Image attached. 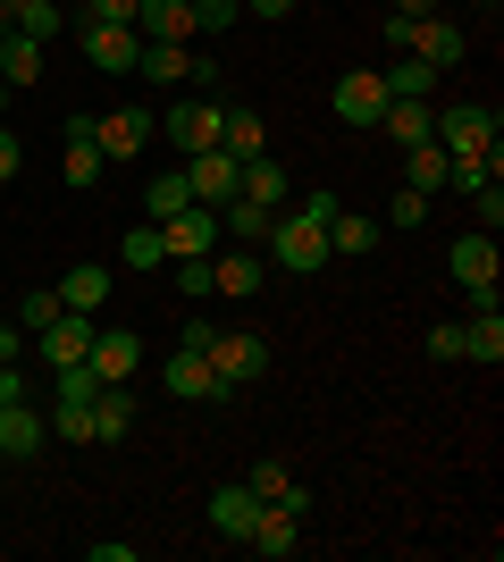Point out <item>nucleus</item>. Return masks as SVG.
Returning <instances> with one entry per match:
<instances>
[{"instance_id":"37998d69","label":"nucleus","mask_w":504,"mask_h":562,"mask_svg":"<svg viewBox=\"0 0 504 562\" xmlns=\"http://www.w3.org/2000/svg\"><path fill=\"white\" fill-rule=\"evenodd\" d=\"M18 168H25V143L9 135V126H0V186H9V177H18Z\"/></svg>"},{"instance_id":"a878e982","label":"nucleus","mask_w":504,"mask_h":562,"mask_svg":"<svg viewBox=\"0 0 504 562\" xmlns=\"http://www.w3.org/2000/svg\"><path fill=\"white\" fill-rule=\"evenodd\" d=\"M135 76H152V85H186V76H193V43H144Z\"/></svg>"},{"instance_id":"2f4dec72","label":"nucleus","mask_w":504,"mask_h":562,"mask_svg":"<svg viewBox=\"0 0 504 562\" xmlns=\"http://www.w3.org/2000/svg\"><path fill=\"white\" fill-rule=\"evenodd\" d=\"M9 25H18V34H34V43H51V34H59V0H9Z\"/></svg>"},{"instance_id":"f704fd0d","label":"nucleus","mask_w":504,"mask_h":562,"mask_svg":"<svg viewBox=\"0 0 504 562\" xmlns=\"http://www.w3.org/2000/svg\"><path fill=\"white\" fill-rule=\"evenodd\" d=\"M144 202H152V227H160V218H177V211H186V202H193L186 168H177V177H152V193H144Z\"/></svg>"},{"instance_id":"ea45409f","label":"nucleus","mask_w":504,"mask_h":562,"mask_svg":"<svg viewBox=\"0 0 504 562\" xmlns=\"http://www.w3.org/2000/svg\"><path fill=\"white\" fill-rule=\"evenodd\" d=\"M244 487L261 495V504H278V495H287L294 479H287V462H253V479H244Z\"/></svg>"},{"instance_id":"49530a36","label":"nucleus","mask_w":504,"mask_h":562,"mask_svg":"<svg viewBox=\"0 0 504 562\" xmlns=\"http://www.w3.org/2000/svg\"><path fill=\"white\" fill-rule=\"evenodd\" d=\"M395 9H404V18H437V0H395Z\"/></svg>"},{"instance_id":"39448f33","label":"nucleus","mask_w":504,"mask_h":562,"mask_svg":"<svg viewBox=\"0 0 504 562\" xmlns=\"http://www.w3.org/2000/svg\"><path fill=\"white\" fill-rule=\"evenodd\" d=\"M160 386L177 403H227V395H236V386H219V370H211V352H202V345H177V352H168Z\"/></svg>"},{"instance_id":"a19ab883","label":"nucleus","mask_w":504,"mask_h":562,"mask_svg":"<svg viewBox=\"0 0 504 562\" xmlns=\"http://www.w3.org/2000/svg\"><path fill=\"white\" fill-rule=\"evenodd\" d=\"M76 25H135V0H85Z\"/></svg>"},{"instance_id":"4c0bfd02","label":"nucleus","mask_w":504,"mask_h":562,"mask_svg":"<svg viewBox=\"0 0 504 562\" xmlns=\"http://www.w3.org/2000/svg\"><path fill=\"white\" fill-rule=\"evenodd\" d=\"M244 18V0H193V34H227Z\"/></svg>"},{"instance_id":"1a4fd4ad","label":"nucleus","mask_w":504,"mask_h":562,"mask_svg":"<svg viewBox=\"0 0 504 562\" xmlns=\"http://www.w3.org/2000/svg\"><path fill=\"white\" fill-rule=\"evenodd\" d=\"M160 244H168V260H202V252H219V211L186 202L177 218H160Z\"/></svg>"},{"instance_id":"a211bd4d","label":"nucleus","mask_w":504,"mask_h":562,"mask_svg":"<svg viewBox=\"0 0 504 562\" xmlns=\"http://www.w3.org/2000/svg\"><path fill=\"white\" fill-rule=\"evenodd\" d=\"M135 34L144 43H193V0H135Z\"/></svg>"},{"instance_id":"4468645a","label":"nucleus","mask_w":504,"mask_h":562,"mask_svg":"<svg viewBox=\"0 0 504 562\" xmlns=\"http://www.w3.org/2000/svg\"><path fill=\"white\" fill-rule=\"evenodd\" d=\"M51 437V420L34 412V403H0V462H34Z\"/></svg>"},{"instance_id":"f8f14e48","label":"nucleus","mask_w":504,"mask_h":562,"mask_svg":"<svg viewBox=\"0 0 504 562\" xmlns=\"http://www.w3.org/2000/svg\"><path fill=\"white\" fill-rule=\"evenodd\" d=\"M152 135H160V126H152V110H110V117H93L101 160H135V151H144Z\"/></svg>"},{"instance_id":"dca6fc26","label":"nucleus","mask_w":504,"mask_h":562,"mask_svg":"<svg viewBox=\"0 0 504 562\" xmlns=\"http://www.w3.org/2000/svg\"><path fill=\"white\" fill-rule=\"evenodd\" d=\"M135 361H144V345H135V336L93 328V352H85V370H93L101 386H126V378H135Z\"/></svg>"},{"instance_id":"aec40b11","label":"nucleus","mask_w":504,"mask_h":562,"mask_svg":"<svg viewBox=\"0 0 504 562\" xmlns=\"http://www.w3.org/2000/svg\"><path fill=\"white\" fill-rule=\"evenodd\" d=\"M253 554H269V562H287L294 546H303V513H287V504H261V520H253Z\"/></svg>"},{"instance_id":"a18cd8bd","label":"nucleus","mask_w":504,"mask_h":562,"mask_svg":"<svg viewBox=\"0 0 504 562\" xmlns=\"http://www.w3.org/2000/svg\"><path fill=\"white\" fill-rule=\"evenodd\" d=\"M244 18H269V25H278V18H294V0H244Z\"/></svg>"},{"instance_id":"412c9836","label":"nucleus","mask_w":504,"mask_h":562,"mask_svg":"<svg viewBox=\"0 0 504 562\" xmlns=\"http://www.w3.org/2000/svg\"><path fill=\"white\" fill-rule=\"evenodd\" d=\"M59 168H68L76 193L101 186V168H110V160H101V143H93V117H68V160H59Z\"/></svg>"},{"instance_id":"09e8293b","label":"nucleus","mask_w":504,"mask_h":562,"mask_svg":"<svg viewBox=\"0 0 504 562\" xmlns=\"http://www.w3.org/2000/svg\"><path fill=\"white\" fill-rule=\"evenodd\" d=\"M0 110H9V85H0Z\"/></svg>"},{"instance_id":"423d86ee","label":"nucleus","mask_w":504,"mask_h":562,"mask_svg":"<svg viewBox=\"0 0 504 562\" xmlns=\"http://www.w3.org/2000/svg\"><path fill=\"white\" fill-rule=\"evenodd\" d=\"M328 110L345 117L354 135H370V126H379V110H387V76H379V68H354V76H336Z\"/></svg>"},{"instance_id":"9b49d317","label":"nucleus","mask_w":504,"mask_h":562,"mask_svg":"<svg viewBox=\"0 0 504 562\" xmlns=\"http://www.w3.org/2000/svg\"><path fill=\"white\" fill-rule=\"evenodd\" d=\"M446 269L462 278V294H496V235H488V227H471V235L455 244V252H446Z\"/></svg>"},{"instance_id":"7ed1b4c3","label":"nucleus","mask_w":504,"mask_h":562,"mask_svg":"<svg viewBox=\"0 0 504 562\" xmlns=\"http://www.w3.org/2000/svg\"><path fill=\"white\" fill-rule=\"evenodd\" d=\"M429 143H446V160H480V151H496V110L488 101H455V110H437Z\"/></svg>"},{"instance_id":"f3484780","label":"nucleus","mask_w":504,"mask_h":562,"mask_svg":"<svg viewBox=\"0 0 504 562\" xmlns=\"http://www.w3.org/2000/svg\"><path fill=\"white\" fill-rule=\"evenodd\" d=\"M253 520H261V495L244 487V479H236V487H211V529H219L227 546L253 538Z\"/></svg>"},{"instance_id":"b1692460","label":"nucleus","mask_w":504,"mask_h":562,"mask_svg":"<svg viewBox=\"0 0 504 562\" xmlns=\"http://www.w3.org/2000/svg\"><path fill=\"white\" fill-rule=\"evenodd\" d=\"M446 168H455V160H446V143H404V186L412 193H429V202H437V193H446Z\"/></svg>"},{"instance_id":"cd10ccee","label":"nucleus","mask_w":504,"mask_h":562,"mask_svg":"<svg viewBox=\"0 0 504 562\" xmlns=\"http://www.w3.org/2000/svg\"><path fill=\"white\" fill-rule=\"evenodd\" d=\"M429 126H437L429 101H387L379 110V135H395V143H429Z\"/></svg>"},{"instance_id":"2eb2a0df","label":"nucleus","mask_w":504,"mask_h":562,"mask_svg":"<svg viewBox=\"0 0 504 562\" xmlns=\"http://www.w3.org/2000/svg\"><path fill=\"white\" fill-rule=\"evenodd\" d=\"M34 345H43V361H51V370L85 361V352H93V311H59V319H51V328L34 336Z\"/></svg>"},{"instance_id":"e433bc0d","label":"nucleus","mask_w":504,"mask_h":562,"mask_svg":"<svg viewBox=\"0 0 504 562\" xmlns=\"http://www.w3.org/2000/svg\"><path fill=\"white\" fill-rule=\"evenodd\" d=\"M168 269H177V294H186V303L219 294V285H211V252H202V260H168Z\"/></svg>"},{"instance_id":"ddd939ff","label":"nucleus","mask_w":504,"mask_h":562,"mask_svg":"<svg viewBox=\"0 0 504 562\" xmlns=\"http://www.w3.org/2000/svg\"><path fill=\"white\" fill-rule=\"evenodd\" d=\"M261 278H269V260L253 252V244H227V252H211V285H219V294L253 303V294H261Z\"/></svg>"},{"instance_id":"72a5a7b5","label":"nucleus","mask_w":504,"mask_h":562,"mask_svg":"<svg viewBox=\"0 0 504 562\" xmlns=\"http://www.w3.org/2000/svg\"><path fill=\"white\" fill-rule=\"evenodd\" d=\"M269 218H278L269 202H244V193L227 202V235H236V244H261V235H269Z\"/></svg>"},{"instance_id":"6ab92c4d","label":"nucleus","mask_w":504,"mask_h":562,"mask_svg":"<svg viewBox=\"0 0 504 562\" xmlns=\"http://www.w3.org/2000/svg\"><path fill=\"white\" fill-rule=\"evenodd\" d=\"M462 50H471V43H462V25H455V18H421V25H412V59H429L437 76L462 68Z\"/></svg>"},{"instance_id":"c9c22d12","label":"nucleus","mask_w":504,"mask_h":562,"mask_svg":"<svg viewBox=\"0 0 504 562\" xmlns=\"http://www.w3.org/2000/svg\"><path fill=\"white\" fill-rule=\"evenodd\" d=\"M59 311H68V303H59V285H34V294L18 303V328H25V336H43L51 319H59Z\"/></svg>"},{"instance_id":"c03bdc74","label":"nucleus","mask_w":504,"mask_h":562,"mask_svg":"<svg viewBox=\"0 0 504 562\" xmlns=\"http://www.w3.org/2000/svg\"><path fill=\"white\" fill-rule=\"evenodd\" d=\"M471 202H480V227H488V235H496V227H504V193H496V186H488V193H471Z\"/></svg>"},{"instance_id":"393cba45","label":"nucleus","mask_w":504,"mask_h":562,"mask_svg":"<svg viewBox=\"0 0 504 562\" xmlns=\"http://www.w3.org/2000/svg\"><path fill=\"white\" fill-rule=\"evenodd\" d=\"M379 76H387V101H429L437 93V68L412 59V50H395V68H379Z\"/></svg>"},{"instance_id":"f257e3e1","label":"nucleus","mask_w":504,"mask_h":562,"mask_svg":"<svg viewBox=\"0 0 504 562\" xmlns=\"http://www.w3.org/2000/svg\"><path fill=\"white\" fill-rule=\"evenodd\" d=\"M261 244H269V260H278L287 278H312V269H328V227H320V218H303V211H278Z\"/></svg>"},{"instance_id":"58836bf2","label":"nucleus","mask_w":504,"mask_h":562,"mask_svg":"<svg viewBox=\"0 0 504 562\" xmlns=\"http://www.w3.org/2000/svg\"><path fill=\"white\" fill-rule=\"evenodd\" d=\"M429 211H437L429 193H412V186H404V193H395V202H387V227H421V218H429Z\"/></svg>"},{"instance_id":"9d476101","label":"nucleus","mask_w":504,"mask_h":562,"mask_svg":"<svg viewBox=\"0 0 504 562\" xmlns=\"http://www.w3.org/2000/svg\"><path fill=\"white\" fill-rule=\"evenodd\" d=\"M462 361H480V370H496V361H504V311H496V294H471V319H462Z\"/></svg>"},{"instance_id":"c756f323","label":"nucleus","mask_w":504,"mask_h":562,"mask_svg":"<svg viewBox=\"0 0 504 562\" xmlns=\"http://www.w3.org/2000/svg\"><path fill=\"white\" fill-rule=\"evenodd\" d=\"M59 303H68V311H101V303H110V269H93V260L68 269V278H59Z\"/></svg>"},{"instance_id":"473e14b6","label":"nucleus","mask_w":504,"mask_h":562,"mask_svg":"<svg viewBox=\"0 0 504 562\" xmlns=\"http://www.w3.org/2000/svg\"><path fill=\"white\" fill-rule=\"evenodd\" d=\"M119 260H126V269H168V244H160V227L144 218V227H135V235L119 244Z\"/></svg>"},{"instance_id":"5701e85b","label":"nucleus","mask_w":504,"mask_h":562,"mask_svg":"<svg viewBox=\"0 0 504 562\" xmlns=\"http://www.w3.org/2000/svg\"><path fill=\"white\" fill-rule=\"evenodd\" d=\"M379 218H361V211H336L328 218V260H361V252H379Z\"/></svg>"},{"instance_id":"bb28decb","label":"nucleus","mask_w":504,"mask_h":562,"mask_svg":"<svg viewBox=\"0 0 504 562\" xmlns=\"http://www.w3.org/2000/svg\"><path fill=\"white\" fill-rule=\"evenodd\" d=\"M126 428H135V395H126V386H101V403H93V446H119Z\"/></svg>"},{"instance_id":"6e6552de","label":"nucleus","mask_w":504,"mask_h":562,"mask_svg":"<svg viewBox=\"0 0 504 562\" xmlns=\"http://www.w3.org/2000/svg\"><path fill=\"white\" fill-rule=\"evenodd\" d=\"M85 34V59H93L101 76H135V59H144V34L135 25H76Z\"/></svg>"},{"instance_id":"f03ea898","label":"nucleus","mask_w":504,"mask_h":562,"mask_svg":"<svg viewBox=\"0 0 504 562\" xmlns=\"http://www.w3.org/2000/svg\"><path fill=\"white\" fill-rule=\"evenodd\" d=\"M211 370H219V386H261L269 378V336L261 328H211Z\"/></svg>"},{"instance_id":"20e7f679","label":"nucleus","mask_w":504,"mask_h":562,"mask_svg":"<svg viewBox=\"0 0 504 562\" xmlns=\"http://www.w3.org/2000/svg\"><path fill=\"white\" fill-rule=\"evenodd\" d=\"M186 186H193V202H202V211H227V202L244 193V160L211 143V151H193V160H186Z\"/></svg>"},{"instance_id":"de8ad7c7","label":"nucleus","mask_w":504,"mask_h":562,"mask_svg":"<svg viewBox=\"0 0 504 562\" xmlns=\"http://www.w3.org/2000/svg\"><path fill=\"white\" fill-rule=\"evenodd\" d=\"M0 34H9V0H0Z\"/></svg>"},{"instance_id":"4be33fe9","label":"nucleus","mask_w":504,"mask_h":562,"mask_svg":"<svg viewBox=\"0 0 504 562\" xmlns=\"http://www.w3.org/2000/svg\"><path fill=\"white\" fill-rule=\"evenodd\" d=\"M0 85H9V93H18V85H43V43L18 34V25L0 34Z\"/></svg>"},{"instance_id":"c85d7f7f","label":"nucleus","mask_w":504,"mask_h":562,"mask_svg":"<svg viewBox=\"0 0 504 562\" xmlns=\"http://www.w3.org/2000/svg\"><path fill=\"white\" fill-rule=\"evenodd\" d=\"M261 143H269V126H261L253 110H219V151H236V160H253Z\"/></svg>"},{"instance_id":"79ce46f5","label":"nucleus","mask_w":504,"mask_h":562,"mask_svg":"<svg viewBox=\"0 0 504 562\" xmlns=\"http://www.w3.org/2000/svg\"><path fill=\"white\" fill-rule=\"evenodd\" d=\"M429 361H462V319H446V328H429Z\"/></svg>"},{"instance_id":"0eeeda50","label":"nucleus","mask_w":504,"mask_h":562,"mask_svg":"<svg viewBox=\"0 0 504 562\" xmlns=\"http://www.w3.org/2000/svg\"><path fill=\"white\" fill-rule=\"evenodd\" d=\"M160 143H177L186 160H193V151H211V143H219V101L186 93V101H177V110L160 117Z\"/></svg>"},{"instance_id":"7c9ffc66","label":"nucleus","mask_w":504,"mask_h":562,"mask_svg":"<svg viewBox=\"0 0 504 562\" xmlns=\"http://www.w3.org/2000/svg\"><path fill=\"white\" fill-rule=\"evenodd\" d=\"M244 202H269V211L287 202V168L269 160V151H253V160H244Z\"/></svg>"}]
</instances>
